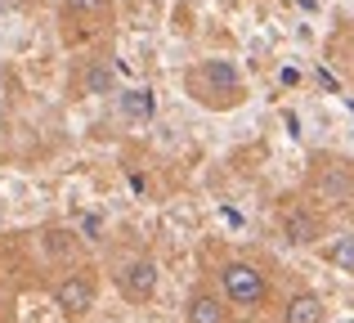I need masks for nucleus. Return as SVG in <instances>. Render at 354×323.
Listing matches in <instances>:
<instances>
[{
  "mask_svg": "<svg viewBox=\"0 0 354 323\" xmlns=\"http://www.w3.org/2000/svg\"><path fill=\"white\" fill-rule=\"evenodd\" d=\"M184 86H189V95L198 99V104L216 108V113H225V108H238L242 99H247L242 72H238L229 59H202L198 68H189Z\"/></svg>",
  "mask_w": 354,
  "mask_h": 323,
  "instance_id": "obj_1",
  "label": "nucleus"
},
{
  "mask_svg": "<svg viewBox=\"0 0 354 323\" xmlns=\"http://www.w3.org/2000/svg\"><path fill=\"white\" fill-rule=\"evenodd\" d=\"M314 193H319V202H328V207H350L354 202V171L346 162H319V171H314Z\"/></svg>",
  "mask_w": 354,
  "mask_h": 323,
  "instance_id": "obj_5",
  "label": "nucleus"
},
{
  "mask_svg": "<svg viewBox=\"0 0 354 323\" xmlns=\"http://www.w3.org/2000/svg\"><path fill=\"white\" fill-rule=\"evenodd\" d=\"M95 297H99V283H95L90 270H72V274H63V279L54 283V306H59L68 319H81L90 306H95Z\"/></svg>",
  "mask_w": 354,
  "mask_h": 323,
  "instance_id": "obj_3",
  "label": "nucleus"
},
{
  "mask_svg": "<svg viewBox=\"0 0 354 323\" xmlns=\"http://www.w3.org/2000/svg\"><path fill=\"white\" fill-rule=\"evenodd\" d=\"M81 234L99 238V234H104V216H81Z\"/></svg>",
  "mask_w": 354,
  "mask_h": 323,
  "instance_id": "obj_13",
  "label": "nucleus"
},
{
  "mask_svg": "<svg viewBox=\"0 0 354 323\" xmlns=\"http://www.w3.org/2000/svg\"><path fill=\"white\" fill-rule=\"evenodd\" d=\"M0 301H5V292H0Z\"/></svg>",
  "mask_w": 354,
  "mask_h": 323,
  "instance_id": "obj_15",
  "label": "nucleus"
},
{
  "mask_svg": "<svg viewBox=\"0 0 354 323\" xmlns=\"http://www.w3.org/2000/svg\"><path fill=\"white\" fill-rule=\"evenodd\" d=\"M328 261L337 265V270H346V274H354V234H341L337 243L328 247Z\"/></svg>",
  "mask_w": 354,
  "mask_h": 323,
  "instance_id": "obj_10",
  "label": "nucleus"
},
{
  "mask_svg": "<svg viewBox=\"0 0 354 323\" xmlns=\"http://www.w3.org/2000/svg\"><path fill=\"white\" fill-rule=\"evenodd\" d=\"M184 319L189 323H229V301L211 288H193L189 306H184Z\"/></svg>",
  "mask_w": 354,
  "mask_h": 323,
  "instance_id": "obj_7",
  "label": "nucleus"
},
{
  "mask_svg": "<svg viewBox=\"0 0 354 323\" xmlns=\"http://www.w3.org/2000/svg\"><path fill=\"white\" fill-rule=\"evenodd\" d=\"M283 323H328V306L319 292H292L283 301Z\"/></svg>",
  "mask_w": 354,
  "mask_h": 323,
  "instance_id": "obj_8",
  "label": "nucleus"
},
{
  "mask_svg": "<svg viewBox=\"0 0 354 323\" xmlns=\"http://www.w3.org/2000/svg\"><path fill=\"white\" fill-rule=\"evenodd\" d=\"M68 9H72V14H99L104 0H68Z\"/></svg>",
  "mask_w": 354,
  "mask_h": 323,
  "instance_id": "obj_14",
  "label": "nucleus"
},
{
  "mask_svg": "<svg viewBox=\"0 0 354 323\" xmlns=\"http://www.w3.org/2000/svg\"><path fill=\"white\" fill-rule=\"evenodd\" d=\"M86 95H113V72H108L104 63L86 68Z\"/></svg>",
  "mask_w": 354,
  "mask_h": 323,
  "instance_id": "obj_11",
  "label": "nucleus"
},
{
  "mask_svg": "<svg viewBox=\"0 0 354 323\" xmlns=\"http://www.w3.org/2000/svg\"><path fill=\"white\" fill-rule=\"evenodd\" d=\"M117 108H121V117H130V122H148V117L157 113V99H153V90L135 86V90H121L117 95Z\"/></svg>",
  "mask_w": 354,
  "mask_h": 323,
  "instance_id": "obj_9",
  "label": "nucleus"
},
{
  "mask_svg": "<svg viewBox=\"0 0 354 323\" xmlns=\"http://www.w3.org/2000/svg\"><path fill=\"white\" fill-rule=\"evenodd\" d=\"M220 297L238 310H260L269 301V279L251 261H225L220 265Z\"/></svg>",
  "mask_w": 354,
  "mask_h": 323,
  "instance_id": "obj_2",
  "label": "nucleus"
},
{
  "mask_svg": "<svg viewBox=\"0 0 354 323\" xmlns=\"http://www.w3.org/2000/svg\"><path fill=\"white\" fill-rule=\"evenodd\" d=\"M117 292L126 301H135V306L153 301V292H157V261L153 256H130L117 270Z\"/></svg>",
  "mask_w": 354,
  "mask_h": 323,
  "instance_id": "obj_4",
  "label": "nucleus"
},
{
  "mask_svg": "<svg viewBox=\"0 0 354 323\" xmlns=\"http://www.w3.org/2000/svg\"><path fill=\"white\" fill-rule=\"evenodd\" d=\"M72 234H63V229H54V234H45V252L50 256H68L72 252V243H68Z\"/></svg>",
  "mask_w": 354,
  "mask_h": 323,
  "instance_id": "obj_12",
  "label": "nucleus"
},
{
  "mask_svg": "<svg viewBox=\"0 0 354 323\" xmlns=\"http://www.w3.org/2000/svg\"><path fill=\"white\" fill-rule=\"evenodd\" d=\"M283 238L292 247H314L323 238V216L310 207H287L283 211Z\"/></svg>",
  "mask_w": 354,
  "mask_h": 323,
  "instance_id": "obj_6",
  "label": "nucleus"
}]
</instances>
